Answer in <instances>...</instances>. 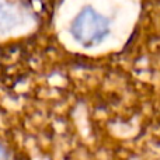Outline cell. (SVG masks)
Instances as JSON below:
<instances>
[{
  "label": "cell",
  "instance_id": "obj_1",
  "mask_svg": "<svg viewBox=\"0 0 160 160\" xmlns=\"http://www.w3.org/2000/svg\"><path fill=\"white\" fill-rule=\"evenodd\" d=\"M69 31L78 44L91 48L102 42L110 35L111 21L102 13L88 6L76 14Z\"/></svg>",
  "mask_w": 160,
  "mask_h": 160
}]
</instances>
